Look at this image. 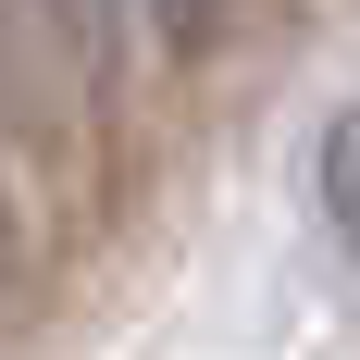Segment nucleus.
Returning a JSON list of instances; mask_svg holds the SVG:
<instances>
[{"label": "nucleus", "instance_id": "1", "mask_svg": "<svg viewBox=\"0 0 360 360\" xmlns=\"http://www.w3.org/2000/svg\"><path fill=\"white\" fill-rule=\"evenodd\" d=\"M162 25H199V0H162Z\"/></svg>", "mask_w": 360, "mask_h": 360}]
</instances>
